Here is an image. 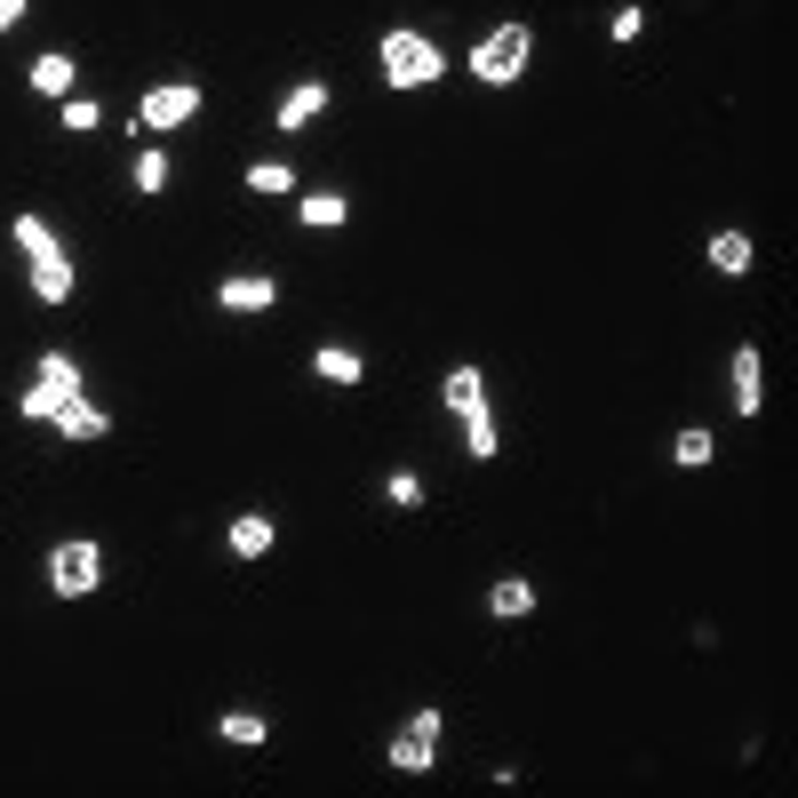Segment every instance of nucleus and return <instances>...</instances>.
Wrapping results in <instances>:
<instances>
[{
	"mask_svg": "<svg viewBox=\"0 0 798 798\" xmlns=\"http://www.w3.org/2000/svg\"><path fill=\"white\" fill-rule=\"evenodd\" d=\"M448 407H455V416L487 407V392H479V368H455V376H448Z\"/></svg>",
	"mask_w": 798,
	"mask_h": 798,
	"instance_id": "2eb2a0df",
	"label": "nucleus"
},
{
	"mask_svg": "<svg viewBox=\"0 0 798 798\" xmlns=\"http://www.w3.org/2000/svg\"><path fill=\"white\" fill-rule=\"evenodd\" d=\"M64 400H81V383H57V376H40L33 392H24V416H40V424H48V416H57Z\"/></svg>",
	"mask_w": 798,
	"mask_h": 798,
	"instance_id": "1a4fd4ad",
	"label": "nucleus"
},
{
	"mask_svg": "<svg viewBox=\"0 0 798 798\" xmlns=\"http://www.w3.org/2000/svg\"><path fill=\"white\" fill-rule=\"evenodd\" d=\"M320 376H327V383H359V352L327 344V352H320Z\"/></svg>",
	"mask_w": 798,
	"mask_h": 798,
	"instance_id": "a211bd4d",
	"label": "nucleus"
},
{
	"mask_svg": "<svg viewBox=\"0 0 798 798\" xmlns=\"http://www.w3.org/2000/svg\"><path fill=\"white\" fill-rule=\"evenodd\" d=\"M224 735H231V742H264V718H248V711H231V718H224Z\"/></svg>",
	"mask_w": 798,
	"mask_h": 798,
	"instance_id": "b1692460",
	"label": "nucleus"
},
{
	"mask_svg": "<svg viewBox=\"0 0 798 798\" xmlns=\"http://www.w3.org/2000/svg\"><path fill=\"white\" fill-rule=\"evenodd\" d=\"M288 184H296V176H288V168H279V160H264V168H255V176H248V192H255V200H264V192H288Z\"/></svg>",
	"mask_w": 798,
	"mask_h": 798,
	"instance_id": "412c9836",
	"label": "nucleus"
},
{
	"mask_svg": "<svg viewBox=\"0 0 798 798\" xmlns=\"http://www.w3.org/2000/svg\"><path fill=\"white\" fill-rule=\"evenodd\" d=\"M24 16V0H0V33H9V24Z\"/></svg>",
	"mask_w": 798,
	"mask_h": 798,
	"instance_id": "393cba45",
	"label": "nucleus"
},
{
	"mask_svg": "<svg viewBox=\"0 0 798 798\" xmlns=\"http://www.w3.org/2000/svg\"><path fill=\"white\" fill-rule=\"evenodd\" d=\"M487 607H496V615H527V607H535V583H520V575H503L496 591H487Z\"/></svg>",
	"mask_w": 798,
	"mask_h": 798,
	"instance_id": "ddd939ff",
	"label": "nucleus"
},
{
	"mask_svg": "<svg viewBox=\"0 0 798 798\" xmlns=\"http://www.w3.org/2000/svg\"><path fill=\"white\" fill-rule=\"evenodd\" d=\"M16 248L33 255V264H40V255H64V248H57V231H48L40 216H16Z\"/></svg>",
	"mask_w": 798,
	"mask_h": 798,
	"instance_id": "f8f14e48",
	"label": "nucleus"
},
{
	"mask_svg": "<svg viewBox=\"0 0 798 798\" xmlns=\"http://www.w3.org/2000/svg\"><path fill=\"white\" fill-rule=\"evenodd\" d=\"M671 455H679V463H711V431H679Z\"/></svg>",
	"mask_w": 798,
	"mask_h": 798,
	"instance_id": "5701e85b",
	"label": "nucleus"
},
{
	"mask_svg": "<svg viewBox=\"0 0 798 798\" xmlns=\"http://www.w3.org/2000/svg\"><path fill=\"white\" fill-rule=\"evenodd\" d=\"M96 568H105V559H96V544H57V551H48V583H57L64 599L96 591Z\"/></svg>",
	"mask_w": 798,
	"mask_h": 798,
	"instance_id": "7ed1b4c3",
	"label": "nucleus"
},
{
	"mask_svg": "<svg viewBox=\"0 0 798 798\" xmlns=\"http://www.w3.org/2000/svg\"><path fill=\"white\" fill-rule=\"evenodd\" d=\"M527 24H503V33H487L479 40V57H472V72H479V81H520V72H527Z\"/></svg>",
	"mask_w": 798,
	"mask_h": 798,
	"instance_id": "f03ea898",
	"label": "nucleus"
},
{
	"mask_svg": "<svg viewBox=\"0 0 798 798\" xmlns=\"http://www.w3.org/2000/svg\"><path fill=\"white\" fill-rule=\"evenodd\" d=\"M463 440H472V455H496V416L472 407V416H463Z\"/></svg>",
	"mask_w": 798,
	"mask_h": 798,
	"instance_id": "6ab92c4d",
	"label": "nucleus"
},
{
	"mask_svg": "<svg viewBox=\"0 0 798 798\" xmlns=\"http://www.w3.org/2000/svg\"><path fill=\"white\" fill-rule=\"evenodd\" d=\"M33 296L40 303H64L72 296V264H64V255H40V264H33Z\"/></svg>",
	"mask_w": 798,
	"mask_h": 798,
	"instance_id": "0eeeda50",
	"label": "nucleus"
},
{
	"mask_svg": "<svg viewBox=\"0 0 798 798\" xmlns=\"http://www.w3.org/2000/svg\"><path fill=\"white\" fill-rule=\"evenodd\" d=\"M711 264L718 272H751V240H742V231H718V240H711Z\"/></svg>",
	"mask_w": 798,
	"mask_h": 798,
	"instance_id": "dca6fc26",
	"label": "nucleus"
},
{
	"mask_svg": "<svg viewBox=\"0 0 798 798\" xmlns=\"http://www.w3.org/2000/svg\"><path fill=\"white\" fill-rule=\"evenodd\" d=\"M759 352H735V407H742V416H759Z\"/></svg>",
	"mask_w": 798,
	"mask_h": 798,
	"instance_id": "9d476101",
	"label": "nucleus"
},
{
	"mask_svg": "<svg viewBox=\"0 0 798 798\" xmlns=\"http://www.w3.org/2000/svg\"><path fill=\"white\" fill-rule=\"evenodd\" d=\"M231 551H240V559H264L272 551V520H255V511H248V520H231Z\"/></svg>",
	"mask_w": 798,
	"mask_h": 798,
	"instance_id": "9b49d317",
	"label": "nucleus"
},
{
	"mask_svg": "<svg viewBox=\"0 0 798 798\" xmlns=\"http://www.w3.org/2000/svg\"><path fill=\"white\" fill-rule=\"evenodd\" d=\"M33 88H40V96H64V88H72V64H64V57H40V64H33Z\"/></svg>",
	"mask_w": 798,
	"mask_h": 798,
	"instance_id": "f3484780",
	"label": "nucleus"
},
{
	"mask_svg": "<svg viewBox=\"0 0 798 798\" xmlns=\"http://www.w3.org/2000/svg\"><path fill=\"white\" fill-rule=\"evenodd\" d=\"M48 424H57L64 440H105V407H88V400H64Z\"/></svg>",
	"mask_w": 798,
	"mask_h": 798,
	"instance_id": "423d86ee",
	"label": "nucleus"
},
{
	"mask_svg": "<svg viewBox=\"0 0 798 798\" xmlns=\"http://www.w3.org/2000/svg\"><path fill=\"white\" fill-rule=\"evenodd\" d=\"M431 72H440V48L424 33H383V81L392 88H424Z\"/></svg>",
	"mask_w": 798,
	"mask_h": 798,
	"instance_id": "f257e3e1",
	"label": "nucleus"
},
{
	"mask_svg": "<svg viewBox=\"0 0 798 798\" xmlns=\"http://www.w3.org/2000/svg\"><path fill=\"white\" fill-rule=\"evenodd\" d=\"M303 224H312V231L320 224H344V200L336 192H303Z\"/></svg>",
	"mask_w": 798,
	"mask_h": 798,
	"instance_id": "aec40b11",
	"label": "nucleus"
},
{
	"mask_svg": "<svg viewBox=\"0 0 798 798\" xmlns=\"http://www.w3.org/2000/svg\"><path fill=\"white\" fill-rule=\"evenodd\" d=\"M192 112H200L192 88H152V96H144V128H184Z\"/></svg>",
	"mask_w": 798,
	"mask_h": 798,
	"instance_id": "39448f33",
	"label": "nucleus"
},
{
	"mask_svg": "<svg viewBox=\"0 0 798 798\" xmlns=\"http://www.w3.org/2000/svg\"><path fill=\"white\" fill-rule=\"evenodd\" d=\"M431 751H440V711H416L400 727V742H392V766H400V775H424Z\"/></svg>",
	"mask_w": 798,
	"mask_h": 798,
	"instance_id": "20e7f679",
	"label": "nucleus"
},
{
	"mask_svg": "<svg viewBox=\"0 0 798 798\" xmlns=\"http://www.w3.org/2000/svg\"><path fill=\"white\" fill-rule=\"evenodd\" d=\"M272 296L279 288H272L264 272H255V279H224V303H231V312H272Z\"/></svg>",
	"mask_w": 798,
	"mask_h": 798,
	"instance_id": "6e6552de",
	"label": "nucleus"
},
{
	"mask_svg": "<svg viewBox=\"0 0 798 798\" xmlns=\"http://www.w3.org/2000/svg\"><path fill=\"white\" fill-rule=\"evenodd\" d=\"M168 184V152H144L136 160V192H160Z\"/></svg>",
	"mask_w": 798,
	"mask_h": 798,
	"instance_id": "4be33fe9",
	"label": "nucleus"
},
{
	"mask_svg": "<svg viewBox=\"0 0 798 798\" xmlns=\"http://www.w3.org/2000/svg\"><path fill=\"white\" fill-rule=\"evenodd\" d=\"M320 105H327V88H296L288 105H279V128H312V120H320Z\"/></svg>",
	"mask_w": 798,
	"mask_h": 798,
	"instance_id": "4468645a",
	"label": "nucleus"
}]
</instances>
